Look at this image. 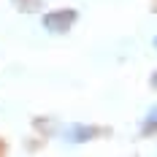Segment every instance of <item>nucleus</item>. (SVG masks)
<instances>
[{
    "instance_id": "2",
    "label": "nucleus",
    "mask_w": 157,
    "mask_h": 157,
    "mask_svg": "<svg viewBox=\"0 0 157 157\" xmlns=\"http://www.w3.org/2000/svg\"><path fill=\"white\" fill-rule=\"evenodd\" d=\"M92 136H95V127H90V125H71L65 130V138L71 144H84V141H90Z\"/></svg>"
},
{
    "instance_id": "5",
    "label": "nucleus",
    "mask_w": 157,
    "mask_h": 157,
    "mask_svg": "<svg viewBox=\"0 0 157 157\" xmlns=\"http://www.w3.org/2000/svg\"><path fill=\"white\" fill-rule=\"evenodd\" d=\"M155 44H157V38H155Z\"/></svg>"
},
{
    "instance_id": "1",
    "label": "nucleus",
    "mask_w": 157,
    "mask_h": 157,
    "mask_svg": "<svg viewBox=\"0 0 157 157\" xmlns=\"http://www.w3.org/2000/svg\"><path fill=\"white\" fill-rule=\"evenodd\" d=\"M73 22H76V11H73V8L52 11V14L44 16V27H46L49 33H68Z\"/></svg>"
},
{
    "instance_id": "4",
    "label": "nucleus",
    "mask_w": 157,
    "mask_h": 157,
    "mask_svg": "<svg viewBox=\"0 0 157 157\" xmlns=\"http://www.w3.org/2000/svg\"><path fill=\"white\" fill-rule=\"evenodd\" d=\"M152 84H155V87H157V73H155V76H152Z\"/></svg>"
},
{
    "instance_id": "3",
    "label": "nucleus",
    "mask_w": 157,
    "mask_h": 157,
    "mask_svg": "<svg viewBox=\"0 0 157 157\" xmlns=\"http://www.w3.org/2000/svg\"><path fill=\"white\" fill-rule=\"evenodd\" d=\"M155 125H157V109L152 111V114H149V122H146V133H149V130H152Z\"/></svg>"
}]
</instances>
